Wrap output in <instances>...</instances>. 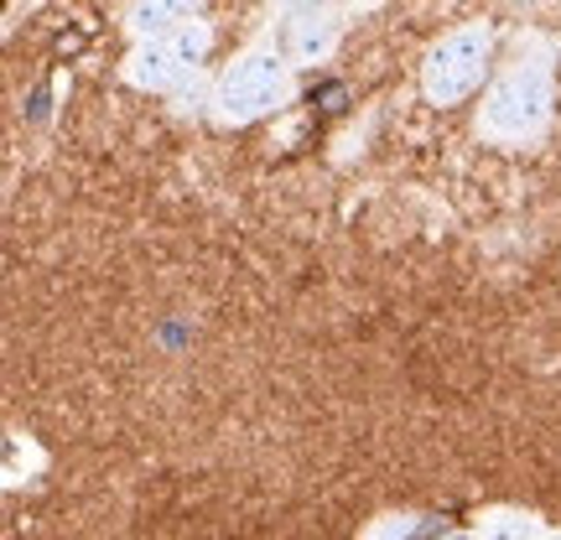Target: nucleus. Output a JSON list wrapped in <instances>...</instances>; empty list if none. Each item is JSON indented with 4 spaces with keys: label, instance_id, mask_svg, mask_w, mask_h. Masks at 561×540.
I'll return each mask as SVG.
<instances>
[{
    "label": "nucleus",
    "instance_id": "nucleus-2",
    "mask_svg": "<svg viewBox=\"0 0 561 540\" xmlns=\"http://www.w3.org/2000/svg\"><path fill=\"white\" fill-rule=\"evenodd\" d=\"M291 89H297L291 53L276 47V42H255V47H244L240 58L214 79L208 115L219 125H229V130H240V125H255L265 115H276L280 104L291 100Z\"/></svg>",
    "mask_w": 561,
    "mask_h": 540
},
{
    "label": "nucleus",
    "instance_id": "nucleus-6",
    "mask_svg": "<svg viewBox=\"0 0 561 540\" xmlns=\"http://www.w3.org/2000/svg\"><path fill=\"white\" fill-rule=\"evenodd\" d=\"M203 16V0H130L121 11V26L130 42H151V37H167L178 32L187 21Z\"/></svg>",
    "mask_w": 561,
    "mask_h": 540
},
{
    "label": "nucleus",
    "instance_id": "nucleus-7",
    "mask_svg": "<svg viewBox=\"0 0 561 540\" xmlns=\"http://www.w3.org/2000/svg\"><path fill=\"white\" fill-rule=\"evenodd\" d=\"M546 525L530 509H489L479 515V540H541Z\"/></svg>",
    "mask_w": 561,
    "mask_h": 540
},
{
    "label": "nucleus",
    "instance_id": "nucleus-8",
    "mask_svg": "<svg viewBox=\"0 0 561 540\" xmlns=\"http://www.w3.org/2000/svg\"><path fill=\"white\" fill-rule=\"evenodd\" d=\"M411 530H416V515H396V525H385V530H369L364 540H396V536L405 540Z\"/></svg>",
    "mask_w": 561,
    "mask_h": 540
},
{
    "label": "nucleus",
    "instance_id": "nucleus-4",
    "mask_svg": "<svg viewBox=\"0 0 561 540\" xmlns=\"http://www.w3.org/2000/svg\"><path fill=\"white\" fill-rule=\"evenodd\" d=\"M214 53V21L198 16L151 42H130V53L121 62V79L140 94H178L187 79H198L203 62Z\"/></svg>",
    "mask_w": 561,
    "mask_h": 540
},
{
    "label": "nucleus",
    "instance_id": "nucleus-10",
    "mask_svg": "<svg viewBox=\"0 0 561 540\" xmlns=\"http://www.w3.org/2000/svg\"><path fill=\"white\" fill-rule=\"evenodd\" d=\"M541 540H561V530H546V536Z\"/></svg>",
    "mask_w": 561,
    "mask_h": 540
},
{
    "label": "nucleus",
    "instance_id": "nucleus-9",
    "mask_svg": "<svg viewBox=\"0 0 561 540\" xmlns=\"http://www.w3.org/2000/svg\"><path fill=\"white\" fill-rule=\"evenodd\" d=\"M442 540H479V530H447Z\"/></svg>",
    "mask_w": 561,
    "mask_h": 540
},
{
    "label": "nucleus",
    "instance_id": "nucleus-5",
    "mask_svg": "<svg viewBox=\"0 0 561 540\" xmlns=\"http://www.w3.org/2000/svg\"><path fill=\"white\" fill-rule=\"evenodd\" d=\"M339 32H343L339 5H333V0H307L297 16L286 21V53H291V62H297V68L322 62V58H333Z\"/></svg>",
    "mask_w": 561,
    "mask_h": 540
},
{
    "label": "nucleus",
    "instance_id": "nucleus-3",
    "mask_svg": "<svg viewBox=\"0 0 561 540\" xmlns=\"http://www.w3.org/2000/svg\"><path fill=\"white\" fill-rule=\"evenodd\" d=\"M494 79V26L489 21H462L453 32H442L426 58H421V94L432 110L468 104L479 89Z\"/></svg>",
    "mask_w": 561,
    "mask_h": 540
},
{
    "label": "nucleus",
    "instance_id": "nucleus-1",
    "mask_svg": "<svg viewBox=\"0 0 561 540\" xmlns=\"http://www.w3.org/2000/svg\"><path fill=\"white\" fill-rule=\"evenodd\" d=\"M551 120H557V47L541 32H525L483 89L473 130L489 146H536Z\"/></svg>",
    "mask_w": 561,
    "mask_h": 540
}]
</instances>
